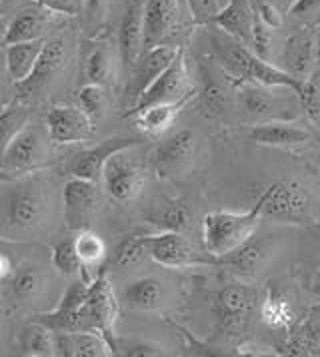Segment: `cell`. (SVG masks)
Masks as SVG:
<instances>
[{"label":"cell","mask_w":320,"mask_h":357,"mask_svg":"<svg viewBox=\"0 0 320 357\" xmlns=\"http://www.w3.org/2000/svg\"><path fill=\"white\" fill-rule=\"evenodd\" d=\"M145 242L148 257L164 268H189L194 264H206L194 252L182 231H160L154 236H145Z\"/></svg>","instance_id":"cell-13"},{"label":"cell","mask_w":320,"mask_h":357,"mask_svg":"<svg viewBox=\"0 0 320 357\" xmlns=\"http://www.w3.org/2000/svg\"><path fill=\"white\" fill-rule=\"evenodd\" d=\"M4 2H6V4H8V2H13V0H4Z\"/></svg>","instance_id":"cell-50"},{"label":"cell","mask_w":320,"mask_h":357,"mask_svg":"<svg viewBox=\"0 0 320 357\" xmlns=\"http://www.w3.org/2000/svg\"><path fill=\"white\" fill-rule=\"evenodd\" d=\"M204 86L203 92H201V98H203V108L206 110L208 116H222L228 110V104H231V96H228V90L226 86L219 82L217 78L212 76H206L204 74Z\"/></svg>","instance_id":"cell-37"},{"label":"cell","mask_w":320,"mask_h":357,"mask_svg":"<svg viewBox=\"0 0 320 357\" xmlns=\"http://www.w3.org/2000/svg\"><path fill=\"white\" fill-rule=\"evenodd\" d=\"M44 278L36 266H22L10 280V296L20 303H29L43 291Z\"/></svg>","instance_id":"cell-34"},{"label":"cell","mask_w":320,"mask_h":357,"mask_svg":"<svg viewBox=\"0 0 320 357\" xmlns=\"http://www.w3.org/2000/svg\"><path fill=\"white\" fill-rule=\"evenodd\" d=\"M78 102H80V108L96 122V120H101L102 116L106 114V108H108V88L87 82L78 90Z\"/></svg>","instance_id":"cell-40"},{"label":"cell","mask_w":320,"mask_h":357,"mask_svg":"<svg viewBox=\"0 0 320 357\" xmlns=\"http://www.w3.org/2000/svg\"><path fill=\"white\" fill-rule=\"evenodd\" d=\"M122 301L126 307L136 312H157L164 303V287L159 278L146 275L131 282L122 291Z\"/></svg>","instance_id":"cell-26"},{"label":"cell","mask_w":320,"mask_h":357,"mask_svg":"<svg viewBox=\"0 0 320 357\" xmlns=\"http://www.w3.org/2000/svg\"><path fill=\"white\" fill-rule=\"evenodd\" d=\"M190 98L178 102H166V104H152V106H146L143 110L134 112V120H136V126L150 134V136H159L162 132L170 128L175 124L176 116L180 114V110L189 104Z\"/></svg>","instance_id":"cell-28"},{"label":"cell","mask_w":320,"mask_h":357,"mask_svg":"<svg viewBox=\"0 0 320 357\" xmlns=\"http://www.w3.org/2000/svg\"><path fill=\"white\" fill-rule=\"evenodd\" d=\"M52 266L64 278H80L85 275V264L76 252L74 240H62L52 245Z\"/></svg>","instance_id":"cell-35"},{"label":"cell","mask_w":320,"mask_h":357,"mask_svg":"<svg viewBox=\"0 0 320 357\" xmlns=\"http://www.w3.org/2000/svg\"><path fill=\"white\" fill-rule=\"evenodd\" d=\"M317 34L314 32H298L292 38H289V43L282 50V62L284 70L292 74L296 80L305 82L310 78L312 68L317 64V56H319V46H317Z\"/></svg>","instance_id":"cell-18"},{"label":"cell","mask_w":320,"mask_h":357,"mask_svg":"<svg viewBox=\"0 0 320 357\" xmlns=\"http://www.w3.org/2000/svg\"><path fill=\"white\" fill-rule=\"evenodd\" d=\"M38 6H43L46 10L60 13V15H76L80 10V2L78 0H36Z\"/></svg>","instance_id":"cell-47"},{"label":"cell","mask_w":320,"mask_h":357,"mask_svg":"<svg viewBox=\"0 0 320 357\" xmlns=\"http://www.w3.org/2000/svg\"><path fill=\"white\" fill-rule=\"evenodd\" d=\"M48 158V148L43 134L27 124L15 136L0 160V170L6 174H27L41 168Z\"/></svg>","instance_id":"cell-10"},{"label":"cell","mask_w":320,"mask_h":357,"mask_svg":"<svg viewBox=\"0 0 320 357\" xmlns=\"http://www.w3.org/2000/svg\"><path fill=\"white\" fill-rule=\"evenodd\" d=\"M46 132L52 144L88 142L94 136V120L80 108L57 104L46 114Z\"/></svg>","instance_id":"cell-9"},{"label":"cell","mask_w":320,"mask_h":357,"mask_svg":"<svg viewBox=\"0 0 320 357\" xmlns=\"http://www.w3.org/2000/svg\"><path fill=\"white\" fill-rule=\"evenodd\" d=\"M146 256H148V248H146L145 236H129L115 248L112 261L118 270H131L140 266Z\"/></svg>","instance_id":"cell-36"},{"label":"cell","mask_w":320,"mask_h":357,"mask_svg":"<svg viewBox=\"0 0 320 357\" xmlns=\"http://www.w3.org/2000/svg\"><path fill=\"white\" fill-rule=\"evenodd\" d=\"M126 152L129 150H122L108 158L102 170V186L112 200L120 204L136 200L145 188V172L126 156Z\"/></svg>","instance_id":"cell-7"},{"label":"cell","mask_w":320,"mask_h":357,"mask_svg":"<svg viewBox=\"0 0 320 357\" xmlns=\"http://www.w3.org/2000/svg\"><path fill=\"white\" fill-rule=\"evenodd\" d=\"M85 78L87 82L110 88L117 82V56L106 43L94 44L85 58Z\"/></svg>","instance_id":"cell-27"},{"label":"cell","mask_w":320,"mask_h":357,"mask_svg":"<svg viewBox=\"0 0 320 357\" xmlns=\"http://www.w3.org/2000/svg\"><path fill=\"white\" fill-rule=\"evenodd\" d=\"M262 222L261 204L256 202L248 212H210L203 218V245L208 256L217 259L234 252L254 236Z\"/></svg>","instance_id":"cell-2"},{"label":"cell","mask_w":320,"mask_h":357,"mask_svg":"<svg viewBox=\"0 0 320 357\" xmlns=\"http://www.w3.org/2000/svg\"><path fill=\"white\" fill-rule=\"evenodd\" d=\"M254 6L248 0H231L212 18V24L248 46L254 26Z\"/></svg>","instance_id":"cell-22"},{"label":"cell","mask_w":320,"mask_h":357,"mask_svg":"<svg viewBox=\"0 0 320 357\" xmlns=\"http://www.w3.org/2000/svg\"><path fill=\"white\" fill-rule=\"evenodd\" d=\"M13 273V259L6 256L4 252H0V282L6 280Z\"/></svg>","instance_id":"cell-49"},{"label":"cell","mask_w":320,"mask_h":357,"mask_svg":"<svg viewBox=\"0 0 320 357\" xmlns=\"http://www.w3.org/2000/svg\"><path fill=\"white\" fill-rule=\"evenodd\" d=\"M178 50H180V46H176V44H159V46L146 48L140 54L134 68L131 70V82L126 88V96L131 98L132 104L138 100L145 94V90H148L160 74L173 64Z\"/></svg>","instance_id":"cell-12"},{"label":"cell","mask_w":320,"mask_h":357,"mask_svg":"<svg viewBox=\"0 0 320 357\" xmlns=\"http://www.w3.org/2000/svg\"><path fill=\"white\" fill-rule=\"evenodd\" d=\"M138 144H140V140L138 138H131V136L106 138L99 146L80 152L73 162L71 172L76 178L99 182V180H102V170H104V164L108 162V158L115 156L117 152H122V150H131V148L138 146Z\"/></svg>","instance_id":"cell-16"},{"label":"cell","mask_w":320,"mask_h":357,"mask_svg":"<svg viewBox=\"0 0 320 357\" xmlns=\"http://www.w3.org/2000/svg\"><path fill=\"white\" fill-rule=\"evenodd\" d=\"M148 222L160 231H184L189 228V208L180 200H164L152 208Z\"/></svg>","instance_id":"cell-32"},{"label":"cell","mask_w":320,"mask_h":357,"mask_svg":"<svg viewBox=\"0 0 320 357\" xmlns=\"http://www.w3.org/2000/svg\"><path fill=\"white\" fill-rule=\"evenodd\" d=\"M210 43L214 46V58L224 76L233 84H262L289 88L298 96L303 90V82L296 80L292 74L270 64L268 60L261 58L250 46L233 38L231 34H210Z\"/></svg>","instance_id":"cell-1"},{"label":"cell","mask_w":320,"mask_h":357,"mask_svg":"<svg viewBox=\"0 0 320 357\" xmlns=\"http://www.w3.org/2000/svg\"><path fill=\"white\" fill-rule=\"evenodd\" d=\"M44 38L30 40V43L8 44L4 50V62H6V74L16 86L29 80V76L34 70L38 56L44 48Z\"/></svg>","instance_id":"cell-23"},{"label":"cell","mask_w":320,"mask_h":357,"mask_svg":"<svg viewBox=\"0 0 320 357\" xmlns=\"http://www.w3.org/2000/svg\"><path fill=\"white\" fill-rule=\"evenodd\" d=\"M115 351L122 354V356L131 357H157L166 356L164 347L159 343L143 342V340H118L115 343Z\"/></svg>","instance_id":"cell-41"},{"label":"cell","mask_w":320,"mask_h":357,"mask_svg":"<svg viewBox=\"0 0 320 357\" xmlns=\"http://www.w3.org/2000/svg\"><path fill=\"white\" fill-rule=\"evenodd\" d=\"M108 6H110V0H87L85 2V18H87L88 29H101L106 20Z\"/></svg>","instance_id":"cell-45"},{"label":"cell","mask_w":320,"mask_h":357,"mask_svg":"<svg viewBox=\"0 0 320 357\" xmlns=\"http://www.w3.org/2000/svg\"><path fill=\"white\" fill-rule=\"evenodd\" d=\"M270 243L266 242L264 238H248L247 242L242 243L240 248H236L234 252L226 254L217 259V264L234 268L240 273H254L261 270L262 266L266 264V259L270 257Z\"/></svg>","instance_id":"cell-24"},{"label":"cell","mask_w":320,"mask_h":357,"mask_svg":"<svg viewBox=\"0 0 320 357\" xmlns=\"http://www.w3.org/2000/svg\"><path fill=\"white\" fill-rule=\"evenodd\" d=\"M194 96V86L190 82L189 66H187V54L184 48L178 50L173 64L160 74L152 82V86L145 90V94L132 104L131 114L143 110L152 104H166V102H178Z\"/></svg>","instance_id":"cell-5"},{"label":"cell","mask_w":320,"mask_h":357,"mask_svg":"<svg viewBox=\"0 0 320 357\" xmlns=\"http://www.w3.org/2000/svg\"><path fill=\"white\" fill-rule=\"evenodd\" d=\"M298 98H300V104L305 108V112L312 120H320V84L317 80L308 78L303 82V90L298 92Z\"/></svg>","instance_id":"cell-43"},{"label":"cell","mask_w":320,"mask_h":357,"mask_svg":"<svg viewBox=\"0 0 320 357\" xmlns=\"http://www.w3.org/2000/svg\"><path fill=\"white\" fill-rule=\"evenodd\" d=\"M184 2H187L190 16L196 24L212 22V18L219 15V10L222 8L219 0H184Z\"/></svg>","instance_id":"cell-44"},{"label":"cell","mask_w":320,"mask_h":357,"mask_svg":"<svg viewBox=\"0 0 320 357\" xmlns=\"http://www.w3.org/2000/svg\"><path fill=\"white\" fill-rule=\"evenodd\" d=\"M64 60H66V44H64V40L62 38L46 40L43 52L38 56V62H36L34 70L29 76V80H24L22 84H18L16 88L27 92V94L43 90L44 86L62 70Z\"/></svg>","instance_id":"cell-21"},{"label":"cell","mask_w":320,"mask_h":357,"mask_svg":"<svg viewBox=\"0 0 320 357\" xmlns=\"http://www.w3.org/2000/svg\"><path fill=\"white\" fill-rule=\"evenodd\" d=\"M48 218V202L41 188H20L6 204V226L10 231L29 234L44 226Z\"/></svg>","instance_id":"cell-11"},{"label":"cell","mask_w":320,"mask_h":357,"mask_svg":"<svg viewBox=\"0 0 320 357\" xmlns=\"http://www.w3.org/2000/svg\"><path fill=\"white\" fill-rule=\"evenodd\" d=\"M256 303L254 289L247 284H226L217 296V314L226 329H240Z\"/></svg>","instance_id":"cell-17"},{"label":"cell","mask_w":320,"mask_h":357,"mask_svg":"<svg viewBox=\"0 0 320 357\" xmlns=\"http://www.w3.org/2000/svg\"><path fill=\"white\" fill-rule=\"evenodd\" d=\"M74 245H76V252L85 264V270L92 268V266H99L106 256V245L101 240V236H96L90 229H80L78 236L74 238Z\"/></svg>","instance_id":"cell-38"},{"label":"cell","mask_w":320,"mask_h":357,"mask_svg":"<svg viewBox=\"0 0 320 357\" xmlns=\"http://www.w3.org/2000/svg\"><path fill=\"white\" fill-rule=\"evenodd\" d=\"M277 86H262V84H242L238 90V100L242 110L250 118H270L278 108V100L275 98L272 90Z\"/></svg>","instance_id":"cell-31"},{"label":"cell","mask_w":320,"mask_h":357,"mask_svg":"<svg viewBox=\"0 0 320 357\" xmlns=\"http://www.w3.org/2000/svg\"><path fill=\"white\" fill-rule=\"evenodd\" d=\"M145 6L146 0H131L118 26V54L126 70L145 52Z\"/></svg>","instance_id":"cell-14"},{"label":"cell","mask_w":320,"mask_h":357,"mask_svg":"<svg viewBox=\"0 0 320 357\" xmlns=\"http://www.w3.org/2000/svg\"><path fill=\"white\" fill-rule=\"evenodd\" d=\"M118 317V301L108 278L101 273L92 280L90 291L82 307L68 317L57 331H99L108 342L117 343L115 324Z\"/></svg>","instance_id":"cell-3"},{"label":"cell","mask_w":320,"mask_h":357,"mask_svg":"<svg viewBox=\"0 0 320 357\" xmlns=\"http://www.w3.org/2000/svg\"><path fill=\"white\" fill-rule=\"evenodd\" d=\"M196 154V134L192 130H178L159 144L152 156V166L162 180H176L189 170Z\"/></svg>","instance_id":"cell-8"},{"label":"cell","mask_w":320,"mask_h":357,"mask_svg":"<svg viewBox=\"0 0 320 357\" xmlns=\"http://www.w3.org/2000/svg\"><path fill=\"white\" fill-rule=\"evenodd\" d=\"M29 124V112L20 106H13L0 114V160L15 136Z\"/></svg>","instance_id":"cell-39"},{"label":"cell","mask_w":320,"mask_h":357,"mask_svg":"<svg viewBox=\"0 0 320 357\" xmlns=\"http://www.w3.org/2000/svg\"><path fill=\"white\" fill-rule=\"evenodd\" d=\"M262 220L275 224H303L310 215L312 198L305 186L292 180H278L266 188L259 198Z\"/></svg>","instance_id":"cell-4"},{"label":"cell","mask_w":320,"mask_h":357,"mask_svg":"<svg viewBox=\"0 0 320 357\" xmlns=\"http://www.w3.org/2000/svg\"><path fill=\"white\" fill-rule=\"evenodd\" d=\"M20 354L27 357H54L59 356L57 331L44 321H32L20 331Z\"/></svg>","instance_id":"cell-29"},{"label":"cell","mask_w":320,"mask_h":357,"mask_svg":"<svg viewBox=\"0 0 320 357\" xmlns=\"http://www.w3.org/2000/svg\"><path fill=\"white\" fill-rule=\"evenodd\" d=\"M250 142L268 148H292L310 142V132L300 124H292L284 120H270L252 126L248 132Z\"/></svg>","instance_id":"cell-20"},{"label":"cell","mask_w":320,"mask_h":357,"mask_svg":"<svg viewBox=\"0 0 320 357\" xmlns=\"http://www.w3.org/2000/svg\"><path fill=\"white\" fill-rule=\"evenodd\" d=\"M102 204L99 182L73 176L62 190V212L66 226L74 231L88 229Z\"/></svg>","instance_id":"cell-6"},{"label":"cell","mask_w":320,"mask_h":357,"mask_svg":"<svg viewBox=\"0 0 320 357\" xmlns=\"http://www.w3.org/2000/svg\"><path fill=\"white\" fill-rule=\"evenodd\" d=\"M319 2L320 0H296V2H294V6L291 8V13L296 16H303L306 15V13H310Z\"/></svg>","instance_id":"cell-48"},{"label":"cell","mask_w":320,"mask_h":357,"mask_svg":"<svg viewBox=\"0 0 320 357\" xmlns=\"http://www.w3.org/2000/svg\"><path fill=\"white\" fill-rule=\"evenodd\" d=\"M46 8H24L10 20L6 26L2 43L4 46L16 43H30V40H41L44 36V29L48 22Z\"/></svg>","instance_id":"cell-25"},{"label":"cell","mask_w":320,"mask_h":357,"mask_svg":"<svg viewBox=\"0 0 320 357\" xmlns=\"http://www.w3.org/2000/svg\"><path fill=\"white\" fill-rule=\"evenodd\" d=\"M254 13H256V16L261 18L266 26H270L272 30H277L282 26V16H280V13L277 10V6L270 4L268 0H259V2L254 4Z\"/></svg>","instance_id":"cell-46"},{"label":"cell","mask_w":320,"mask_h":357,"mask_svg":"<svg viewBox=\"0 0 320 357\" xmlns=\"http://www.w3.org/2000/svg\"><path fill=\"white\" fill-rule=\"evenodd\" d=\"M180 26V0H146L145 50L168 44Z\"/></svg>","instance_id":"cell-15"},{"label":"cell","mask_w":320,"mask_h":357,"mask_svg":"<svg viewBox=\"0 0 320 357\" xmlns=\"http://www.w3.org/2000/svg\"><path fill=\"white\" fill-rule=\"evenodd\" d=\"M262 321L272 329H289L294 324V312L291 301L280 289H270L262 301L261 307Z\"/></svg>","instance_id":"cell-33"},{"label":"cell","mask_w":320,"mask_h":357,"mask_svg":"<svg viewBox=\"0 0 320 357\" xmlns=\"http://www.w3.org/2000/svg\"><path fill=\"white\" fill-rule=\"evenodd\" d=\"M289 349L294 356L320 357V305L312 307L303 324L292 331Z\"/></svg>","instance_id":"cell-30"},{"label":"cell","mask_w":320,"mask_h":357,"mask_svg":"<svg viewBox=\"0 0 320 357\" xmlns=\"http://www.w3.org/2000/svg\"><path fill=\"white\" fill-rule=\"evenodd\" d=\"M248 46L264 60H268L270 52H272V29L266 26L259 16H254V26H252V36H250Z\"/></svg>","instance_id":"cell-42"},{"label":"cell","mask_w":320,"mask_h":357,"mask_svg":"<svg viewBox=\"0 0 320 357\" xmlns=\"http://www.w3.org/2000/svg\"><path fill=\"white\" fill-rule=\"evenodd\" d=\"M59 356L64 357H112V343L99 331H57Z\"/></svg>","instance_id":"cell-19"}]
</instances>
